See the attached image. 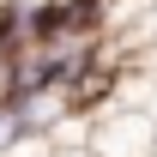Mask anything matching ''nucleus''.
<instances>
[{"label": "nucleus", "mask_w": 157, "mask_h": 157, "mask_svg": "<svg viewBox=\"0 0 157 157\" xmlns=\"http://www.w3.org/2000/svg\"><path fill=\"white\" fill-rule=\"evenodd\" d=\"M91 151L97 157H157V127L151 115L115 103V115H91Z\"/></svg>", "instance_id": "nucleus-1"}, {"label": "nucleus", "mask_w": 157, "mask_h": 157, "mask_svg": "<svg viewBox=\"0 0 157 157\" xmlns=\"http://www.w3.org/2000/svg\"><path fill=\"white\" fill-rule=\"evenodd\" d=\"M18 139H24V115L0 97V157H12V145H18Z\"/></svg>", "instance_id": "nucleus-2"}]
</instances>
